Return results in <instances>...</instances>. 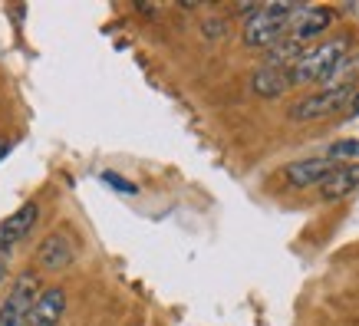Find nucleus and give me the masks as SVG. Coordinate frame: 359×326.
Instances as JSON below:
<instances>
[{
	"label": "nucleus",
	"instance_id": "6ab92c4d",
	"mask_svg": "<svg viewBox=\"0 0 359 326\" xmlns=\"http://www.w3.org/2000/svg\"><path fill=\"white\" fill-rule=\"evenodd\" d=\"M11 145H13L11 139H0V158H4V155H7V152H11Z\"/></svg>",
	"mask_w": 359,
	"mask_h": 326
},
{
	"label": "nucleus",
	"instance_id": "0eeeda50",
	"mask_svg": "<svg viewBox=\"0 0 359 326\" xmlns=\"http://www.w3.org/2000/svg\"><path fill=\"white\" fill-rule=\"evenodd\" d=\"M337 20V13L330 11V7H306L297 13L294 20H290V27H287V36H294V40H300V43H310V40H316L320 33L327 30L330 23Z\"/></svg>",
	"mask_w": 359,
	"mask_h": 326
},
{
	"label": "nucleus",
	"instance_id": "9d476101",
	"mask_svg": "<svg viewBox=\"0 0 359 326\" xmlns=\"http://www.w3.org/2000/svg\"><path fill=\"white\" fill-rule=\"evenodd\" d=\"M248 86L254 96L261 99H277L283 96L287 89H290V76H287V69H273V66H257L254 73H250Z\"/></svg>",
	"mask_w": 359,
	"mask_h": 326
},
{
	"label": "nucleus",
	"instance_id": "7ed1b4c3",
	"mask_svg": "<svg viewBox=\"0 0 359 326\" xmlns=\"http://www.w3.org/2000/svg\"><path fill=\"white\" fill-rule=\"evenodd\" d=\"M359 86H343V89H320L313 96L300 99L290 106V119L294 122H313V119H327L339 109H349L353 96H356Z\"/></svg>",
	"mask_w": 359,
	"mask_h": 326
},
{
	"label": "nucleus",
	"instance_id": "ddd939ff",
	"mask_svg": "<svg viewBox=\"0 0 359 326\" xmlns=\"http://www.w3.org/2000/svg\"><path fill=\"white\" fill-rule=\"evenodd\" d=\"M356 76H359V53H349V56H343L339 60V66L333 69L327 76V83L320 89H343V86H353L356 83Z\"/></svg>",
	"mask_w": 359,
	"mask_h": 326
},
{
	"label": "nucleus",
	"instance_id": "dca6fc26",
	"mask_svg": "<svg viewBox=\"0 0 359 326\" xmlns=\"http://www.w3.org/2000/svg\"><path fill=\"white\" fill-rule=\"evenodd\" d=\"M102 182H106V185H112L116 191H122V195H139V185L126 182V178H122V175H116V172H102Z\"/></svg>",
	"mask_w": 359,
	"mask_h": 326
},
{
	"label": "nucleus",
	"instance_id": "9b49d317",
	"mask_svg": "<svg viewBox=\"0 0 359 326\" xmlns=\"http://www.w3.org/2000/svg\"><path fill=\"white\" fill-rule=\"evenodd\" d=\"M356 188H359V162L337 165V172L320 185V198H323V201H339V198L353 195Z\"/></svg>",
	"mask_w": 359,
	"mask_h": 326
},
{
	"label": "nucleus",
	"instance_id": "f3484780",
	"mask_svg": "<svg viewBox=\"0 0 359 326\" xmlns=\"http://www.w3.org/2000/svg\"><path fill=\"white\" fill-rule=\"evenodd\" d=\"M7 273H11V267H7V250H0V283L7 280Z\"/></svg>",
	"mask_w": 359,
	"mask_h": 326
},
{
	"label": "nucleus",
	"instance_id": "39448f33",
	"mask_svg": "<svg viewBox=\"0 0 359 326\" xmlns=\"http://www.w3.org/2000/svg\"><path fill=\"white\" fill-rule=\"evenodd\" d=\"M36 221H40V205L36 201H27L20 205L13 215H7L0 221V250H11L17 247L20 240H27L36 228Z\"/></svg>",
	"mask_w": 359,
	"mask_h": 326
},
{
	"label": "nucleus",
	"instance_id": "f257e3e1",
	"mask_svg": "<svg viewBox=\"0 0 359 326\" xmlns=\"http://www.w3.org/2000/svg\"><path fill=\"white\" fill-rule=\"evenodd\" d=\"M353 53V40L349 36H330L323 43L306 46V53L297 60V66L287 69L290 76V86H304V83H327V76L339 66L343 56Z\"/></svg>",
	"mask_w": 359,
	"mask_h": 326
},
{
	"label": "nucleus",
	"instance_id": "f03ea898",
	"mask_svg": "<svg viewBox=\"0 0 359 326\" xmlns=\"http://www.w3.org/2000/svg\"><path fill=\"white\" fill-rule=\"evenodd\" d=\"M40 294H43V290H40V277H36V273L33 271L17 273L11 283V294H7L4 306H0V326H27L30 310Z\"/></svg>",
	"mask_w": 359,
	"mask_h": 326
},
{
	"label": "nucleus",
	"instance_id": "6e6552de",
	"mask_svg": "<svg viewBox=\"0 0 359 326\" xmlns=\"http://www.w3.org/2000/svg\"><path fill=\"white\" fill-rule=\"evenodd\" d=\"M73 257H76V247L66 234H46L36 247V267L40 271H66L73 264Z\"/></svg>",
	"mask_w": 359,
	"mask_h": 326
},
{
	"label": "nucleus",
	"instance_id": "f8f14e48",
	"mask_svg": "<svg viewBox=\"0 0 359 326\" xmlns=\"http://www.w3.org/2000/svg\"><path fill=\"white\" fill-rule=\"evenodd\" d=\"M306 53V46L300 43V40H294V36H283L280 43H273L267 53H264V63L261 66H273V69H290V66H297V60Z\"/></svg>",
	"mask_w": 359,
	"mask_h": 326
},
{
	"label": "nucleus",
	"instance_id": "20e7f679",
	"mask_svg": "<svg viewBox=\"0 0 359 326\" xmlns=\"http://www.w3.org/2000/svg\"><path fill=\"white\" fill-rule=\"evenodd\" d=\"M287 27H290V20L287 17H280V13H273L267 4H264L261 13H254L250 20H244V46H254V50H271L273 43H280L283 36H287Z\"/></svg>",
	"mask_w": 359,
	"mask_h": 326
},
{
	"label": "nucleus",
	"instance_id": "1a4fd4ad",
	"mask_svg": "<svg viewBox=\"0 0 359 326\" xmlns=\"http://www.w3.org/2000/svg\"><path fill=\"white\" fill-rule=\"evenodd\" d=\"M63 313H66V290L63 287H46L43 294L36 297L27 326H60Z\"/></svg>",
	"mask_w": 359,
	"mask_h": 326
},
{
	"label": "nucleus",
	"instance_id": "a211bd4d",
	"mask_svg": "<svg viewBox=\"0 0 359 326\" xmlns=\"http://www.w3.org/2000/svg\"><path fill=\"white\" fill-rule=\"evenodd\" d=\"M346 116H359V89H356V96H353V102H349Z\"/></svg>",
	"mask_w": 359,
	"mask_h": 326
},
{
	"label": "nucleus",
	"instance_id": "4468645a",
	"mask_svg": "<svg viewBox=\"0 0 359 326\" xmlns=\"http://www.w3.org/2000/svg\"><path fill=\"white\" fill-rule=\"evenodd\" d=\"M327 158L330 162H346L353 165L359 158V139H339V142H330V149H327Z\"/></svg>",
	"mask_w": 359,
	"mask_h": 326
},
{
	"label": "nucleus",
	"instance_id": "2eb2a0df",
	"mask_svg": "<svg viewBox=\"0 0 359 326\" xmlns=\"http://www.w3.org/2000/svg\"><path fill=\"white\" fill-rule=\"evenodd\" d=\"M201 36H205V40H224V36H228V20L208 17V20L201 23Z\"/></svg>",
	"mask_w": 359,
	"mask_h": 326
},
{
	"label": "nucleus",
	"instance_id": "423d86ee",
	"mask_svg": "<svg viewBox=\"0 0 359 326\" xmlns=\"http://www.w3.org/2000/svg\"><path fill=\"white\" fill-rule=\"evenodd\" d=\"M333 172H337V162H330L327 155H316V158H300V162L287 165L283 168V182L290 188H313L323 185Z\"/></svg>",
	"mask_w": 359,
	"mask_h": 326
}]
</instances>
